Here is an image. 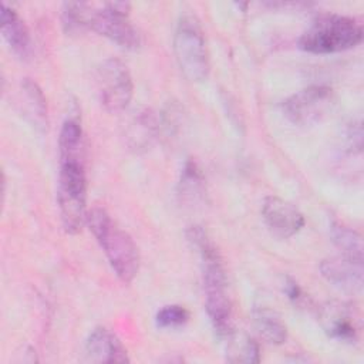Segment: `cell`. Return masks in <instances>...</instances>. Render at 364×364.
Returning <instances> with one entry per match:
<instances>
[{
	"mask_svg": "<svg viewBox=\"0 0 364 364\" xmlns=\"http://www.w3.org/2000/svg\"><path fill=\"white\" fill-rule=\"evenodd\" d=\"M186 237L200 257L206 313L213 330L223 338L233 330V323L232 303L228 293V280L222 257L208 233L200 226L189 228Z\"/></svg>",
	"mask_w": 364,
	"mask_h": 364,
	"instance_id": "1",
	"label": "cell"
},
{
	"mask_svg": "<svg viewBox=\"0 0 364 364\" xmlns=\"http://www.w3.org/2000/svg\"><path fill=\"white\" fill-rule=\"evenodd\" d=\"M57 181V206L67 233L75 235L87 223V172L85 148L60 149Z\"/></svg>",
	"mask_w": 364,
	"mask_h": 364,
	"instance_id": "2",
	"label": "cell"
},
{
	"mask_svg": "<svg viewBox=\"0 0 364 364\" xmlns=\"http://www.w3.org/2000/svg\"><path fill=\"white\" fill-rule=\"evenodd\" d=\"M87 225L102 249L111 269L124 283H131L139 270V250L134 239L121 229L102 208H92Z\"/></svg>",
	"mask_w": 364,
	"mask_h": 364,
	"instance_id": "3",
	"label": "cell"
},
{
	"mask_svg": "<svg viewBox=\"0 0 364 364\" xmlns=\"http://www.w3.org/2000/svg\"><path fill=\"white\" fill-rule=\"evenodd\" d=\"M363 40L361 24L347 16L323 14L300 36L297 46L310 54L341 53L358 46Z\"/></svg>",
	"mask_w": 364,
	"mask_h": 364,
	"instance_id": "4",
	"label": "cell"
},
{
	"mask_svg": "<svg viewBox=\"0 0 364 364\" xmlns=\"http://www.w3.org/2000/svg\"><path fill=\"white\" fill-rule=\"evenodd\" d=\"M173 53L183 75L193 82L206 80L209 74V53L202 26L195 14L179 17L173 34Z\"/></svg>",
	"mask_w": 364,
	"mask_h": 364,
	"instance_id": "5",
	"label": "cell"
},
{
	"mask_svg": "<svg viewBox=\"0 0 364 364\" xmlns=\"http://www.w3.org/2000/svg\"><path fill=\"white\" fill-rule=\"evenodd\" d=\"M129 11L131 6L125 1L102 4L85 3L87 30L107 37L122 48L136 50L142 44V37L129 20Z\"/></svg>",
	"mask_w": 364,
	"mask_h": 364,
	"instance_id": "6",
	"label": "cell"
},
{
	"mask_svg": "<svg viewBox=\"0 0 364 364\" xmlns=\"http://www.w3.org/2000/svg\"><path fill=\"white\" fill-rule=\"evenodd\" d=\"M95 87L100 102L108 112L124 111L132 100L134 82L131 73L118 58H107L98 65Z\"/></svg>",
	"mask_w": 364,
	"mask_h": 364,
	"instance_id": "7",
	"label": "cell"
},
{
	"mask_svg": "<svg viewBox=\"0 0 364 364\" xmlns=\"http://www.w3.org/2000/svg\"><path fill=\"white\" fill-rule=\"evenodd\" d=\"M333 105L334 94L330 87L310 85L286 98L282 109L291 124L307 127L320 122L331 111Z\"/></svg>",
	"mask_w": 364,
	"mask_h": 364,
	"instance_id": "8",
	"label": "cell"
},
{
	"mask_svg": "<svg viewBox=\"0 0 364 364\" xmlns=\"http://www.w3.org/2000/svg\"><path fill=\"white\" fill-rule=\"evenodd\" d=\"M318 321L324 333L341 343L354 344L361 333V314L353 303L327 301L318 311Z\"/></svg>",
	"mask_w": 364,
	"mask_h": 364,
	"instance_id": "9",
	"label": "cell"
},
{
	"mask_svg": "<svg viewBox=\"0 0 364 364\" xmlns=\"http://www.w3.org/2000/svg\"><path fill=\"white\" fill-rule=\"evenodd\" d=\"M262 218L272 235L279 239H289L304 226L303 213L289 200L269 195L262 203Z\"/></svg>",
	"mask_w": 364,
	"mask_h": 364,
	"instance_id": "10",
	"label": "cell"
},
{
	"mask_svg": "<svg viewBox=\"0 0 364 364\" xmlns=\"http://www.w3.org/2000/svg\"><path fill=\"white\" fill-rule=\"evenodd\" d=\"M321 276L336 289L358 294L363 290V262L340 256L323 259L320 263Z\"/></svg>",
	"mask_w": 364,
	"mask_h": 364,
	"instance_id": "11",
	"label": "cell"
},
{
	"mask_svg": "<svg viewBox=\"0 0 364 364\" xmlns=\"http://www.w3.org/2000/svg\"><path fill=\"white\" fill-rule=\"evenodd\" d=\"M85 360L90 363H128L129 357L121 340L108 328H94L85 340Z\"/></svg>",
	"mask_w": 364,
	"mask_h": 364,
	"instance_id": "12",
	"label": "cell"
},
{
	"mask_svg": "<svg viewBox=\"0 0 364 364\" xmlns=\"http://www.w3.org/2000/svg\"><path fill=\"white\" fill-rule=\"evenodd\" d=\"M0 27L1 36L10 50L21 60L30 58L33 51V43L28 27L26 26L20 14L6 3H1Z\"/></svg>",
	"mask_w": 364,
	"mask_h": 364,
	"instance_id": "13",
	"label": "cell"
},
{
	"mask_svg": "<svg viewBox=\"0 0 364 364\" xmlns=\"http://www.w3.org/2000/svg\"><path fill=\"white\" fill-rule=\"evenodd\" d=\"M252 316L257 333L269 344L280 346L287 340V327L276 310L266 306H256Z\"/></svg>",
	"mask_w": 364,
	"mask_h": 364,
	"instance_id": "14",
	"label": "cell"
},
{
	"mask_svg": "<svg viewBox=\"0 0 364 364\" xmlns=\"http://www.w3.org/2000/svg\"><path fill=\"white\" fill-rule=\"evenodd\" d=\"M223 340L226 346L225 355L229 363L253 364L260 361L259 344L250 336L233 328L223 337Z\"/></svg>",
	"mask_w": 364,
	"mask_h": 364,
	"instance_id": "15",
	"label": "cell"
},
{
	"mask_svg": "<svg viewBox=\"0 0 364 364\" xmlns=\"http://www.w3.org/2000/svg\"><path fill=\"white\" fill-rule=\"evenodd\" d=\"M158 131V122L148 109L138 112L128 128V141L134 149H145L151 145Z\"/></svg>",
	"mask_w": 364,
	"mask_h": 364,
	"instance_id": "16",
	"label": "cell"
},
{
	"mask_svg": "<svg viewBox=\"0 0 364 364\" xmlns=\"http://www.w3.org/2000/svg\"><path fill=\"white\" fill-rule=\"evenodd\" d=\"M330 235L343 256L363 262V240L358 232L334 220L330 225Z\"/></svg>",
	"mask_w": 364,
	"mask_h": 364,
	"instance_id": "17",
	"label": "cell"
},
{
	"mask_svg": "<svg viewBox=\"0 0 364 364\" xmlns=\"http://www.w3.org/2000/svg\"><path fill=\"white\" fill-rule=\"evenodd\" d=\"M178 192L185 202H198L205 195V179L193 161H186L178 183Z\"/></svg>",
	"mask_w": 364,
	"mask_h": 364,
	"instance_id": "18",
	"label": "cell"
},
{
	"mask_svg": "<svg viewBox=\"0 0 364 364\" xmlns=\"http://www.w3.org/2000/svg\"><path fill=\"white\" fill-rule=\"evenodd\" d=\"M21 92L24 95L26 105L28 107L30 115L34 118V124L44 127L47 124V104L40 87L30 78L21 81Z\"/></svg>",
	"mask_w": 364,
	"mask_h": 364,
	"instance_id": "19",
	"label": "cell"
},
{
	"mask_svg": "<svg viewBox=\"0 0 364 364\" xmlns=\"http://www.w3.org/2000/svg\"><path fill=\"white\" fill-rule=\"evenodd\" d=\"M189 311L181 304H168L158 310L155 324L161 328H178L189 321Z\"/></svg>",
	"mask_w": 364,
	"mask_h": 364,
	"instance_id": "20",
	"label": "cell"
},
{
	"mask_svg": "<svg viewBox=\"0 0 364 364\" xmlns=\"http://www.w3.org/2000/svg\"><path fill=\"white\" fill-rule=\"evenodd\" d=\"M283 290H284V293L287 294L289 300H291V301L296 303V304H299V303H301V301L304 300V293H303L301 287L297 284V282H294V280L290 279V277L286 279Z\"/></svg>",
	"mask_w": 364,
	"mask_h": 364,
	"instance_id": "21",
	"label": "cell"
},
{
	"mask_svg": "<svg viewBox=\"0 0 364 364\" xmlns=\"http://www.w3.org/2000/svg\"><path fill=\"white\" fill-rule=\"evenodd\" d=\"M361 125L360 122L357 124H351L347 129V144L350 149H355V151H361Z\"/></svg>",
	"mask_w": 364,
	"mask_h": 364,
	"instance_id": "22",
	"label": "cell"
}]
</instances>
